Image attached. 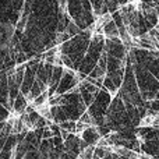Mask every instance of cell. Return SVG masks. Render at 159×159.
I'll use <instances>...</instances> for the list:
<instances>
[{
  "mask_svg": "<svg viewBox=\"0 0 159 159\" xmlns=\"http://www.w3.org/2000/svg\"><path fill=\"white\" fill-rule=\"evenodd\" d=\"M93 155H95V147L93 145H87L84 149H81L80 158L81 159H93Z\"/></svg>",
  "mask_w": 159,
  "mask_h": 159,
  "instance_id": "obj_1",
  "label": "cell"
},
{
  "mask_svg": "<svg viewBox=\"0 0 159 159\" xmlns=\"http://www.w3.org/2000/svg\"><path fill=\"white\" fill-rule=\"evenodd\" d=\"M3 34H4V38H13L14 34H16V27H14L13 24H8V22H6V24H3Z\"/></svg>",
  "mask_w": 159,
  "mask_h": 159,
  "instance_id": "obj_2",
  "label": "cell"
},
{
  "mask_svg": "<svg viewBox=\"0 0 159 159\" xmlns=\"http://www.w3.org/2000/svg\"><path fill=\"white\" fill-rule=\"evenodd\" d=\"M27 21H28L27 17H22V18L20 20V22L17 24L16 28H17V30H20V31H22V30H24V27H25V24H27Z\"/></svg>",
  "mask_w": 159,
  "mask_h": 159,
  "instance_id": "obj_3",
  "label": "cell"
},
{
  "mask_svg": "<svg viewBox=\"0 0 159 159\" xmlns=\"http://www.w3.org/2000/svg\"><path fill=\"white\" fill-rule=\"evenodd\" d=\"M77 32H78V28L75 27L74 24H70L69 28H67V34H69V35H73V34H77Z\"/></svg>",
  "mask_w": 159,
  "mask_h": 159,
  "instance_id": "obj_4",
  "label": "cell"
}]
</instances>
